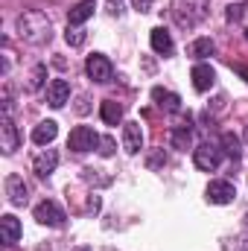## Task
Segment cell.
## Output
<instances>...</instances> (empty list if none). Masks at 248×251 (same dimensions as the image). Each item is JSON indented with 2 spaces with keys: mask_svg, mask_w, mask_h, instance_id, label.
I'll list each match as a JSON object with an SVG mask.
<instances>
[{
  "mask_svg": "<svg viewBox=\"0 0 248 251\" xmlns=\"http://www.w3.org/2000/svg\"><path fill=\"white\" fill-rule=\"evenodd\" d=\"M213 50H216V47H213L210 38H196V41L187 47V53H190L193 59H207V56H213Z\"/></svg>",
  "mask_w": 248,
  "mask_h": 251,
  "instance_id": "44dd1931",
  "label": "cell"
},
{
  "mask_svg": "<svg viewBox=\"0 0 248 251\" xmlns=\"http://www.w3.org/2000/svg\"><path fill=\"white\" fill-rule=\"evenodd\" d=\"M67 100H70V85L64 79H53L47 85V105L50 108H62Z\"/></svg>",
  "mask_w": 248,
  "mask_h": 251,
  "instance_id": "4fadbf2b",
  "label": "cell"
},
{
  "mask_svg": "<svg viewBox=\"0 0 248 251\" xmlns=\"http://www.w3.org/2000/svg\"><path fill=\"white\" fill-rule=\"evenodd\" d=\"M243 9H246L243 3H231V6H228V12H225V15H228V21H240V18H243Z\"/></svg>",
  "mask_w": 248,
  "mask_h": 251,
  "instance_id": "83f0119b",
  "label": "cell"
},
{
  "mask_svg": "<svg viewBox=\"0 0 248 251\" xmlns=\"http://www.w3.org/2000/svg\"><path fill=\"white\" fill-rule=\"evenodd\" d=\"M3 187H6V196H9V201H12L15 207H24V204H26V199H29V187L24 184V178H21V176L9 173V176H6V181H3Z\"/></svg>",
  "mask_w": 248,
  "mask_h": 251,
  "instance_id": "52a82bcc",
  "label": "cell"
},
{
  "mask_svg": "<svg viewBox=\"0 0 248 251\" xmlns=\"http://www.w3.org/2000/svg\"><path fill=\"white\" fill-rule=\"evenodd\" d=\"M94 9H97L94 0H79V3L67 12V24H70V26H82L88 18H94Z\"/></svg>",
  "mask_w": 248,
  "mask_h": 251,
  "instance_id": "9a60e30c",
  "label": "cell"
},
{
  "mask_svg": "<svg viewBox=\"0 0 248 251\" xmlns=\"http://www.w3.org/2000/svg\"><path fill=\"white\" fill-rule=\"evenodd\" d=\"M170 140H173V146H175V149H184V152H187V149H190V128H187V126L175 128Z\"/></svg>",
  "mask_w": 248,
  "mask_h": 251,
  "instance_id": "603a6c76",
  "label": "cell"
},
{
  "mask_svg": "<svg viewBox=\"0 0 248 251\" xmlns=\"http://www.w3.org/2000/svg\"><path fill=\"white\" fill-rule=\"evenodd\" d=\"M123 149L128 155H137L143 149V128L140 123H125L123 126Z\"/></svg>",
  "mask_w": 248,
  "mask_h": 251,
  "instance_id": "7c38bea8",
  "label": "cell"
},
{
  "mask_svg": "<svg viewBox=\"0 0 248 251\" xmlns=\"http://www.w3.org/2000/svg\"><path fill=\"white\" fill-rule=\"evenodd\" d=\"M18 143H21L18 128H15L9 114H3V120H0V149H3V155H12L18 149Z\"/></svg>",
  "mask_w": 248,
  "mask_h": 251,
  "instance_id": "9c48e42d",
  "label": "cell"
},
{
  "mask_svg": "<svg viewBox=\"0 0 248 251\" xmlns=\"http://www.w3.org/2000/svg\"><path fill=\"white\" fill-rule=\"evenodd\" d=\"M76 251H91V249H88V246H79V249H76Z\"/></svg>",
  "mask_w": 248,
  "mask_h": 251,
  "instance_id": "1f68e13d",
  "label": "cell"
},
{
  "mask_svg": "<svg viewBox=\"0 0 248 251\" xmlns=\"http://www.w3.org/2000/svg\"><path fill=\"white\" fill-rule=\"evenodd\" d=\"M56 167H59V152H56V149H44V152H38L35 161H32V170H35V176H41V178H47L50 173H56Z\"/></svg>",
  "mask_w": 248,
  "mask_h": 251,
  "instance_id": "8fae6325",
  "label": "cell"
},
{
  "mask_svg": "<svg viewBox=\"0 0 248 251\" xmlns=\"http://www.w3.org/2000/svg\"><path fill=\"white\" fill-rule=\"evenodd\" d=\"M131 3H134L137 12H149V9H152V0H131Z\"/></svg>",
  "mask_w": 248,
  "mask_h": 251,
  "instance_id": "f546056e",
  "label": "cell"
},
{
  "mask_svg": "<svg viewBox=\"0 0 248 251\" xmlns=\"http://www.w3.org/2000/svg\"><path fill=\"white\" fill-rule=\"evenodd\" d=\"M35 219L41 222V225H47V228H62L64 225V210L56 204V201H41V204H35Z\"/></svg>",
  "mask_w": 248,
  "mask_h": 251,
  "instance_id": "8992f818",
  "label": "cell"
},
{
  "mask_svg": "<svg viewBox=\"0 0 248 251\" xmlns=\"http://www.w3.org/2000/svg\"><path fill=\"white\" fill-rule=\"evenodd\" d=\"M222 152H225L231 161H237V158L243 155V143H240V137H237L234 131H225V134H222Z\"/></svg>",
  "mask_w": 248,
  "mask_h": 251,
  "instance_id": "ffe728a7",
  "label": "cell"
},
{
  "mask_svg": "<svg viewBox=\"0 0 248 251\" xmlns=\"http://www.w3.org/2000/svg\"><path fill=\"white\" fill-rule=\"evenodd\" d=\"M99 117H102L108 126H117L120 120H123V105L114 102V100H105V102L99 105Z\"/></svg>",
  "mask_w": 248,
  "mask_h": 251,
  "instance_id": "d6986e66",
  "label": "cell"
},
{
  "mask_svg": "<svg viewBox=\"0 0 248 251\" xmlns=\"http://www.w3.org/2000/svg\"><path fill=\"white\" fill-rule=\"evenodd\" d=\"M97 173H99V170H91V167H88V170H82V178H85L88 184H94V181H97V184H108V181H111V178H102V176H97Z\"/></svg>",
  "mask_w": 248,
  "mask_h": 251,
  "instance_id": "484cf974",
  "label": "cell"
},
{
  "mask_svg": "<svg viewBox=\"0 0 248 251\" xmlns=\"http://www.w3.org/2000/svg\"><path fill=\"white\" fill-rule=\"evenodd\" d=\"M193 164H196L201 173H213V170L222 164V146H219V143H210V140L198 143V146L193 149Z\"/></svg>",
  "mask_w": 248,
  "mask_h": 251,
  "instance_id": "7a4b0ae2",
  "label": "cell"
},
{
  "mask_svg": "<svg viewBox=\"0 0 248 251\" xmlns=\"http://www.w3.org/2000/svg\"><path fill=\"white\" fill-rule=\"evenodd\" d=\"M237 199V187L231 181H210L207 184V201L210 204H231Z\"/></svg>",
  "mask_w": 248,
  "mask_h": 251,
  "instance_id": "ba28073f",
  "label": "cell"
},
{
  "mask_svg": "<svg viewBox=\"0 0 248 251\" xmlns=\"http://www.w3.org/2000/svg\"><path fill=\"white\" fill-rule=\"evenodd\" d=\"M149 41H152V50H155L158 56H170V53H173V35H170V32L164 29V26L152 29Z\"/></svg>",
  "mask_w": 248,
  "mask_h": 251,
  "instance_id": "e0dca14e",
  "label": "cell"
},
{
  "mask_svg": "<svg viewBox=\"0 0 248 251\" xmlns=\"http://www.w3.org/2000/svg\"><path fill=\"white\" fill-rule=\"evenodd\" d=\"M67 146H70L73 152H91V149L99 146V134H97L91 126H76V128L70 131V137H67Z\"/></svg>",
  "mask_w": 248,
  "mask_h": 251,
  "instance_id": "277c9868",
  "label": "cell"
},
{
  "mask_svg": "<svg viewBox=\"0 0 248 251\" xmlns=\"http://www.w3.org/2000/svg\"><path fill=\"white\" fill-rule=\"evenodd\" d=\"M146 164H149V170H158L161 164H167V155H164V149H161V152H155V155H149V161H146Z\"/></svg>",
  "mask_w": 248,
  "mask_h": 251,
  "instance_id": "f1b7e54d",
  "label": "cell"
},
{
  "mask_svg": "<svg viewBox=\"0 0 248 251\" xmlns=\"http://www.w3.org/2000/svg\"><path fill=\"white\" fill-rule=\"evenodd\" d=\"M56 134H59L56 120H44V123H38L35 128H32V143H38V146H50V143L56 140Z\"/></svg>",
  "mask_w": 248,
  "mask_h": 251,
  "instance_id": "2e32d148",
  "label": "cell"
},
{
  "mask_svg": "<svg viewBox=\"0 0 248 251\" xmlns=\"http://www.w3.org/2000/svg\"><path fill=\"white\" fill-rule=\"evenodd\" d=\"M152 100H155V102H158V108H164L167 114L181 111V97H178V94H173V91H167V88H152Z\"/></svg>",
  "mask_w": 248,
  "mask_h": 251,
  "instance_id": "5bb4252c",
  "label": "cell"
},
{
  "mask_svg": "<svg viewBox=\"0 0 248 251\" xmlns=\"http://www.w3.org/2000/svg\"><path fill=\"white\" fill-rule=\"evenodd\" d=\"M44 76H47V67L44 64H35L29 70V76H26V91H38L44 85Z\"/></svg>",
  "mask_w": 248,
  "mask_h": 251,
  "instance_id": "7402d4cb",
  "label": "cell"
},
{
  "mask_svg": "<svg viewBox=\"0 0 248 251\" xmlns=\"http://www.w3.org/2000/svg\"><path fill=\"white\" fill-rule=\"evenodd\" d=\"M0 231H3V243H6V246H12V243L21 240V222H18L12 213H6V216L0 219Z\"/></svg>",
  "mask_w": 248,
  "mask_h": 251,
  "instance_id": "ac0fdd59",
  "label": "cell"
},
{
  "mask_svg": "<svg viewBox=\"0 0 248 251\" xmlns=\"http://www.w3.org/2000/svg\"><path fill=\"white\" fill-rule=\"evenodd\" d=\"M76 111H79V114H85V111H88V97H79V105H76Z\"/></svg>",
  "mask_w": 248,
  "mask_h": 251,
  "instance_id": "4dcf8cb0",
  "label": "cell"
},
{
  "mask_svg": "<svg viewBox=\"0 0 248 251\" xmlns=\"http://www.w3.org/2000/svg\"><path fill=\"white\" fill-rule=\"evenodd\" d=\"M85 70H88V76H91L97 85H105V82H111V76H114V67H111V62H108L102 53H94V56H88Z\"/></svg>",
  "mask_w": 248,
  "mask_h": 251,
  "instance_id": "5b68a950",
  "label": "cell"
},
{
  "mask_svg": "<svg viewBox=\"0 0 248 251\" xmlns=\"http://www.w3.org/2000/svg\"><path fill=\"white\" fill-rule=\"evenodd\" d=\"M222 251H248V234H240V237H228Z\"/></svg>",
  "mask_w": 248,
  "mask_h": 251,
  "instance_id": "cb8c5ba5",
  "label": "cell"
},
{
  "mask_svg": "<svg viewBox=\"0 0 248 251\" xmlns=\"http://www.w3.org/2000/svg\"><path fill=\"white\" fill-rule=\"evenodd\" d=\"M15 29H18V38H21V41H26V44H47V41H50V35H53L50 18H47L41 9H29V12L18 15Z\"/></svg>",
  "mask_w": 248,
  "mask_h": 251,
  "instance_id": "6da1fadb",
  "label": "cell"
},
{
  "mask_svg": "<svg viewBox=\"0 0 248 251\" xmlns=\"http://www.w3.org/2000/svg\"><path fill=\"white\" fill-rule=\"evenodd\" d=\"M190 79H193V88H196L198 94H204V91H210V88H213V82H216V73H213V67H210V64L198 62L196 67H193Z\"/></svg>",
  "mask_w": 248,
  "mask_h": 251,
  "instance_id": "30bf717a",
  "label": "cell"
},
{
  "mask_svg": "<svg viewBox=\"0 0 248 251\" xmlns=\"http://www.w3.org/2000/svg\"><path fill=\"white\" fill-rule=\"evenodd\" d=\"M207 9H210V0H178V6H175L178 24L181 26H193V24L204 21Z\"/></svg>",
  "mask_w": 248,
  "mask_h": 251,
  "instance_id": "3957f363",
  "label": "cell"
},
{
  "mask_svg": "<svg viewBox=\"0 0 248 251\" xmlns=\"http://www.w3.org/2000/svg\"><path fill=\"white\" fill-rule=\"evenodd\" d=\"M246 38H248V26H246Z\"/></svg>",
  "mask_w": 248,
  "mask_h": 251,
  "instance_id": "d6a6232c",
  "label": "cell"
},
{
  "mask_svg": "<svg viewBox=\"0 0 248 251\" xmlns=\"http://www.w3.org/2000/svg\"><path fill=\"white\" fill-rule=\"evenodd\" d=\"M64 38H67V44H70V47H82L88 35H85V29H79V26H70Z\"/></svg>",
  "mask_w": 248,
  "mask_h": 251,
  "instance_id": "d4e9b609",
  "label": "cell"
},
{
  "mask_svg": "<svg viewBox=\"0 0 248 251\" xmlns=\"http://www.w3.org/2000/svg\"><path fill=\"white\" fill-rule=\"evenodd\" d=\"M99 155L111 158L114 155V137H99Z\"/></svg>",
  "mask_w": 248,
  "mask_h": 251,
  "instance_id": "4316f807",
  "label": "cell"
}]
</instances>
